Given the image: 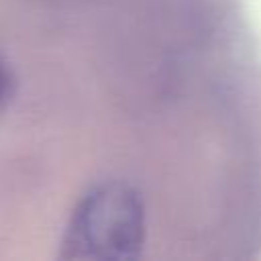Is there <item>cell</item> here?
I'll list each match as a JSON object with an SVG mask.
<instances>
[{"instance_id":"7a4b0ae2","label":"cell","mask_w":261,"mask_h":261,"mask_svg":"<svg viewBox=\"0 0 261 261\" xmlns=\"http://www.w3.org/2000/svg\"><path fill=\"white\" fill-rule=\"evenodd\" d=\"M8 96H10V77L4 69V65L0 63V104L6 102Z\"/></svg>"},{"instance_id":"6da1fadb","label":"cell","mask_w":261,"mask_h":261,"mask_svg":"<svg viewBox=\"0 0 261 261\" xmlns=\"http://www.w3.org/2000/svg\"><path fill=\"white\" fill-rule=\"evenodd\" d=\"M145 243V206L122 181L96 186L73 210L63 239L65 259H130Z\"/></svg>"}]
</instances>
